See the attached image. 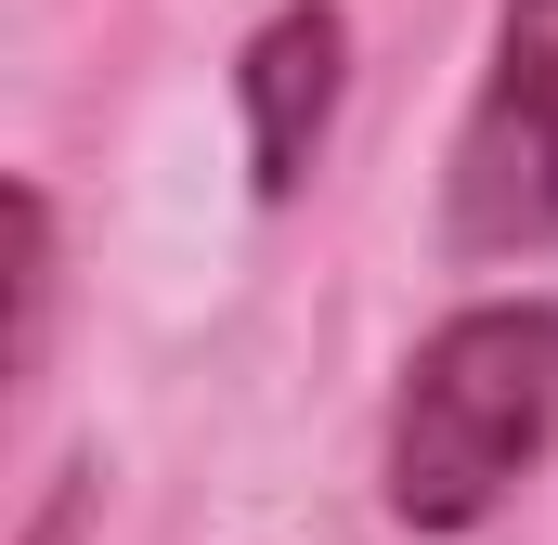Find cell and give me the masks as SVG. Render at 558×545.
<instances>
[{"instance_id": "cell-1", "label": "cell", "mask_w": 558, "mask_h": 545, "mask_svg": "<svg viewBox=\"0 0 558 545\" xmlns=\"http://www.w3.org/2000/svg\"><path fill=\"white\" fill-rule=\"evenodd\" d=\"M558 441V299H468L441 312L390 390V520L403 533H481Z\"/></svg>"}, {"instance_id": "cell-2", "label": "cell", "mask_w": 558, "mask_h": 545, "mask_svg": "<svg viewBox=\"0 0 558 545\" xmlns=\"http://www.w3.org/2000/svg\"><path fill=\"white\" fill-rule=\"evenodd\" d=\"M441 247L454 261H546L558 247V0L494 13V65L454 118L441 169Z\"/></svg>"}, {"instance_id": "cell-3", "label": "cell", "mask_w": 558, "mask_h": 545, "mask_svg": "<svg viewBox=\"0 0 558 545\" xmlns=\"http://www.w3.org/2000/svg\"><path fill=\"white\" fill-rule=\"evenodd\" d=\"M338 92H351V13H338V0H286L274 26L247 39V65H234V105H247V182H260V208H286V195L325 169Z\"/></svg>"}, {"instance_id": "cell-4", "label": "cell", "mask_w": 558, "mask_h": 545, "mask_svg": "<svg viewBox=\"0 0 558 545\" xmlns=\"http://www.w3.org/2000/svg\"><path fill=\"white\" fill-rule=\"evenodd\" d=\"M39 351H52V195L13 182V390L39 377Z\"/></svg>"}]
</instances>
